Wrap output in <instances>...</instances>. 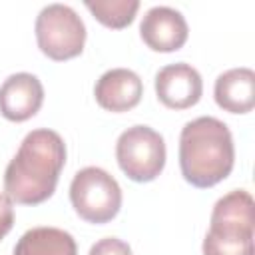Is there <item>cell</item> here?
<instances>
[{"instance_id":"cell-14","label":"cell","mask_w":255,"mask_h":255,"mask_svg":"<svg viewBox=\"0 0 255 255\" xmlns=\"http://www.w3.org/2000/svg\"><path fill=\"white\" fill-rule=\"evenodd\" d=\"M88 255H133L131 247L118 237H104L90 247Z\"/></svg>"},{"instance_id":"cell-5","label":"cell","mask_w":255,"mask_h":255,"mask_svg":"<svg viewBox=\"0 0 255 255\" xmlns=\"http://www.w3.org/2000/svg\"><path fill=\"white\" fill-rule=\"evenodd\" d=\"M38 48L52 60L62 62L82 54L86 44V24L68 4L44 6L34 24Z\"/></svg>"},{"instance_id":"cell-11","label":"cell","mask_w":255,"mask_h":255,"mask_svg":"<svg viewBox=\"0 0 255 255\" xmlns=\"http://www.w3.org/2000/svg\"><path fill=\"white\" fill-rule=\"evenodd\" d=\"M213 98L225 112H251L255 106V72L251 68H231L219 74L215 80Z\"/></svg>"},{"instance_id":"cell-6","label":"cell","mask_w":255,"mask_h":255,"mask_svg":"<svg viewBox=\"0 0 255 255\" xmlns=\"http://www.w3.org/2000/svg\"><path fill=\"white\" fill-rule=\"evenodd\" d=\"M116 159L131 181H153L165 165V141L149 126H131L116 141Z\"/></svg>"},{"instance_id":"cell-15","label":"cell","mask_w":255,"mask_h":255,"mask_svg":"<svg viewBox=\"0 0 255 255\" xmlns=\"http://www.w3.org/2000/svg\"><path fill=\"white\" fill-rule=\"evenodd\" d=\"M14 225V207L12 199L6 193H0V241L8 235V231Z\"/></svg>"},{"instance_id":"cell-2","label":"cell","mask_w":255,"mask_h":255,"mask_svg":"<svg viewBox=\"0 0 255 255\" xmlns=\"http://www.w3.org/2000/svg\"><path fill=\"white\" fill-rule=\"evenodd\" d=\"M235 163L233 135L221 120L199 116L181 128L179 167L187 183L211 187L225 179Z\"/></svg>"},{"instance_id":"cell-3","label":"cell","mask_w":255,"mask_h":255,"mask_svg":"<svg viewBox=\"0 0 255 255\" xmlns=\"http://www.w3.org/2000/svg\"><path fill=\"white\" fill-rule=\"evenodd\" d=\"M253 207V197L245 189H233L219 197L203 239V255H255Z\"/></svg>"},{"instance_id":"cell-12","label":"cell","mask_w":255,"mask_h":255,"mask_svg":"<svg viewBox=\"0 0 255 255\" xmlns=\"http://www.w3.org/2000/svg\"><path fill=\"white\" fill-rule=\"evenodd\" d=\"M14 255H78V245L60 227H32L14 245Z\"/></svg>"},{"instance_id":"cell-9","label":"cell","mask_w":255,"mask_h":255,"mask_svg":"<svg viewBox=\"0 0 255 255\" xmlns=\"http://www.w3.org/2000/svg\"><path fill=\"white\" fill-rule=\"evenodd\" d=\"M44 102V86L38 76L18 72L0 86V114L10 122H26L38 114Z\"/></svg>"},{"instance_id":"cell-4","label":"cell","mask_w":255,"mask_h":255,"mask_svg":"<svg viewBox=\"0 0 255 255\" xmlns=\"http://www.w3.org/2000/svg\"><path fill=\"white\" fill-rule=\"evenodd\" d=\"M70 201L88 223H108L122 207V187L106 169L88 165L76 171L70 183Z\"/></svg>"},{"instance_id":"cell-10","label":"cell","mask_w":255,"mask_h":255,"mask_svg":"<svg viewBox=\"0 0 255 255\" xmlns=\"http://www.w3.org/2000/svg\"><path fill=\"white\" fill-rule=\"evenodd\" d=\"M94 96L108 112H128L139 104L143 96V82L129 68H112L96 82Z\"/></svg>"},{"instance_id":"cell-8","label":"cell","mask_w":255,"mask_h":255,"mask_svg":"<svg viewBox=\"0 0 255 255\" xmlns=\"http://www.w3.org/2000/svg\"><path fill=\"white\" fill-rule=\"evenodd\" d=\"M189 28L183 14L171 6L149 8L139 22L141 40L155 52H175L187 40Z\"/></svg>"},{"instance_id":"cell-1","label":"cell","mask_w":255,"mask_h":255,"mask_svg":"<svg viewBox=\"0 0 255 255\" xmlns=\"http://www.w3.org/2000/svg\"><path fill=\"white\" fill-rule=\"evenodd\" d=\"M66 165V143L54 129L26 133L4 171L6 195L22 205H38L52 197Z\"/></svg>"},{"instance_id":"cell-13","label":"cell","mask_w":255,"mask_h":255,"mask_svg":"<svg viewBox=\"0 0 255 255\" xmlns=\"http://www.w3.org/2000/svg\"><path fill=\"white\" fill-rule=\"evenodd\" d=\"M84 4L108 28H126L139 8V0H86Z\"/></svg>"},{"instance_id":"cell-7","label":"cell","mask_w":255,"mask_h":255,"mask_svg":"<svg viewBox=\"0 0 255 255\" xmlns=\"http://www.w3.org/2000/svg\"><path fill=\"white\" fill-rule=\"evenodd\" d=\"M155 94L165 108L187 110L201 100V74L185 62L167 64L155 74Z\"/></svg>"}]
</instances>
